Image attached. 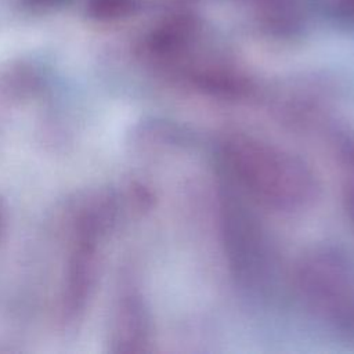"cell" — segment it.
Listing matches in <instances>:
<instances>
[{
  "instance_id": "1",
  "label": "cell",
  "mask_w": 354,
  "mask_h": 354,
  "mask_svg": "<svg viewBox=\"0 0 354 354\" xmlns=\"http://www.w3.org/2000/svg\"><path fill=\"white\" fill-rule=\"evenodd\" d=\"M227 181L250 202L278 210L299 212L318 198L311 167L297 155L243 133L230 134L220 145Z\"/></svg>"
},
{
  "instance_id": "2",
  "label": "cell",
  "mask_w": 354,
  "mask_h": 354,
  "mask_svg": "<svg viewBox=\"0 0 354 354\" xmlns=\"http://www.w3.org/2000/svg\"><path fill=\"white\" fill-rule=\"evenodd\" d=\"M220 228L230 270L238 283L254 292L271 286L275 259L263 224L246 196L225 183L218 199Z\"/></svg>"
},
{
  "instance_id": "3",
  "label": "cell",
  "mask_w": 354,
  "mask_h": 354,
  "mask_svg": "<svg viewBox=\"0 0 354 354\" xmlns=\"http://www.w3.org/2000/svg\"><path fill=\"white\" fill-rule=\"evenodd\" d=\"M306 306L339 333L354 339V263L335 248H314L295 268Z\"/></svg>"
},
{
  "instance_id": "4",
  "label": "cell",
  "mask_w": 354,
  "mask_h": 354,
  "mask_svg": "<svg viewBox=\"0 0 354 354\" xmlns=\"http://www.w3.org/2000/svg\"><path fill=\"white\" fill-rule=\"evenodd\" d=\"M120 342L127 344H141L147 340L148 319L142 304L130 297L123 306L120 315Z\"/></svg>"
},
{
  "instance_id": "5",
  "label": "cell",
  "mask_w": 354,
  "mask_h": 354,
  "mask_svg": "<svg viewBox=\"0 0 354 354\" xmlns=\"http://www.w3.org/2000/svg\"><path fill=\"white\" fill-rule=\"evenodd\" d=\"M343 201H344V209L348 216V220L354 227V178L346 184Z\"/></svg>"
},
{
  "instance_id": "6",
  "label": "cell",
  "mask_w": 354,
  "mask_h": 354,
  "mask_svg": "<svg viewBox=\"0 0 354 354\" xmlns=\"http://www.w3.org/2000/svg\"><path fill=\"white\" fill-rule=\"evenodd\" d=\"M340 152H342V156H343L344 162L354 169V136L346 137L342 141Z\"/></svg>"
}]
</instances>
